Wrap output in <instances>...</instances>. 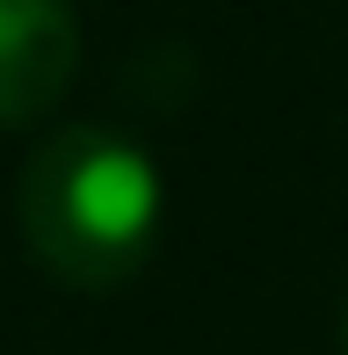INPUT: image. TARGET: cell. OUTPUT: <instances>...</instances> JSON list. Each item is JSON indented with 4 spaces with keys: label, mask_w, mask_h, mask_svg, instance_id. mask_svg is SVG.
Listing matches in <instances>:
<instances>
[{
    "label": "cell",
    "mask_w": 348,
    "mask_h": 355,
    "mask_svg": "<svg viewBox=\"0 0 348 355\" xmlns=\"http://www.w3.org/2000/svg\"><path fill=\"white\" fill-rule=\"evenodd\" d=\"M15 218H22L37 268H51L73 290H116L146 268L153 239H160L167 218L160 167L123 131L66 123L29 153Z\"/></svg>",
    "instance_id": "6da1fadb"
},
{
    "label": "cell",
    "mask_w": 348,
    "mask_h": 355,
    "mask_svg": "<svg viewBox=\"0 0 348 355\" xmlns=\"http://www.w3.org/2000/svg\"><path fill=\"white\" fill-rule=\"evenodd\" d=\"M80 66L73 0H0V131L37 123Z\"/></svg>",
    "instance_id": "7a4b0ae2"
},
{
    "label": "cell",
    "mask_w": 348,
    "mask_h": 355,
    "mask_svg": "<svg viewBox=\"0 0 348 355\" xmlns=\"http://www.w3.org/2000/svg\"><path fill=\"white\" fill-rule=\"evenodd\" d=\"M341 341H348V327H341Z\"/></svg>",
    "instance_id": "3957f363"
}]
</instances>
